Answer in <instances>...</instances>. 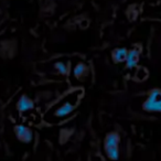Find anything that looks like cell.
Here are the masks:
<instances>
[{
  "label": "cell",
  "mask_w": 161,
  "mask_h": 161,
  "mask_svg": "<svg viewBox=\"0 0 161 161\" xmlns=\"http://www.w3.org/2000/svg\"><path fill=\"white\" fill-rule=\"evenodd\" d=\"M104 152L108 160L117 161L120 156V135L117 131H109L104 138Z\"/></svg>",
  "instance_id": "1"
},
{
  "label": "cell",
  "mask_w": 161,
  "mask_h": 161,
  "mask_svg": "<svg viewBox=\"0 0 161 161\" xmlns=\"http://www.w3.org/2000/svg\"><path fill=\"white\" fill-rule=\"evenodd\" d=\"M142 109L147 113H161V88L154 87L148 92L142 103Z\"/></svg>",
  "instance_id": "2"
},
{
  "label": "cell",
  "mask_w": 161,
  "mask_h": 161,
  "mask_svg": "<svg viewBox=\"0 0 161 161\" xmlns=\"http://www.w3.org/2000/svg\"><path fill=\"white\" fill-rule=\"evenodd\" d=\"M78 99H80V96L76 94H72L71 96H69V98L65 99L64 102L60 104L58 106V108L54 112L53 116L58 119H62L67 117L69 115H71L73 113V110L76 108L78 104Z\"/></svg>",
  "instance_id": "3"
},
{
  "label": "cell",
  "mask_w": 161,
  "mask_h": 161,
  "mask_svg": "<svg viewBox=\"0 0 161 161\" xmlns=\"http://www.w3.org/2000/svg\"><path fill=\"white\" fill-rule=\"evenodd\" d=\"M14 136H16V138L22 143L32 142L33 137H34L33 130L30 127H28V126L22 125V124H19V125L14 126Z\"/></svg>",
  "instance_id": "4"
},
{
  "label": "cell",
  "mask_w": 161,
  "mask_h": 161,
  "mask_svg": "<svg viewBox=\"0 0 161 161\" xmlns=\"http://www.w3.org/2000/svg\"><path fill=\"white\" fill-rule=\"evenodd\" d=\"M34 107H36V104H34L33 99L30 96H28L27 94L21 95L16 103V108L20 114L31 112L32 109H34Z\"/></svg>",
  "instance_id": "5"
},
{
  "label": "cell",
  "mask_w": 161,
  "mask_h": 161,
  "mask_svg": "<svg viewBox=\"0 0 161 161\" xmlns=\"http://www.w3.org/2000/svg\"><path fill=\"white\" fill-rule=\"evenodd\" d=\"M17 45L12 40L0 41V56L3 58H11L16 55Z\"/></svg>",
  "instance_id": "6"
},
{
  "label": "cell",
  "mask_w": 161,
  "mask_h": 161,
  "mask_svg": "<svg viewBox=\"0 0 161 161\" xmlns=\"http://www.w3.org/2000/svg\"><path fill=\"white\" fill-rule=\"evenodd\" d=\"M140 53L141 50L139 47H134L131 49L128 50L127 53V58H126V67L129 69H135V67L138 65L139 60H140Z\"/></svg>",
  "instance_id": "7"
},
{
  "label": "cell",
  "mask_w": 161,
  "mask_h": 161,
  "mask_svg": "<svg viewBox=\"0 0 161 161\" xmlns=\"http://www.w3.org/2000/svg\"><path fill=\"white\" fill-rule=\"evenodd\" d=\"M90 75V67L83 62H78L73 69V76L77 80H84Z\"/></svg>",
  "instance_id": "8"
},
{
  "label": "cell",
  "mask_w": 161,
  "mask_h": 161,
  "mask_svg": "<svg viewBox=\"0 0 161 161\" xmlns=\"http://www.w3.org/2000/svg\"><path fill=\"white\" fill-rule=\"evenodd\" d=\"M128 50L126 47H116L112 51V61L115 64H118V63H125L126 58H127Z\"/></svg>",
  "instance_id": "9"
},
{
  "label": "cell",
  "mask_w": 161,
  "mask_h": 161,
  "mask_svg": "<svg viewBox=\"0 0 161 161\" xmlns=\"http://www.w3.org/2000/svg\"><path fill=\"white\" fill-rule=\"evenodd\" d=\"M54 69L61 75H67L69 74V67H67V65L64 62H56L54 64Z\"/></svg>",
  "instance_id": "10"
},
{
  "label": "cell",
  "mask_w": 161,
  "mask_h": 161,
  "mask_svg": "<svg viewBox=\"0 0 161 161\" xmlns=\"http://www.w3.org/2000/svg\"><path fill=\"white\" fill-rule=\"evenodd\" d=\"M0 14H1V10H0Z\"/></svg>",
  "instance_id": "11"
}]
</instances>
